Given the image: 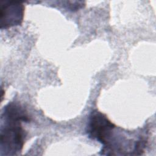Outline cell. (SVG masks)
<instances>
[{
	"label": "cell",
	"instance_id": "obj_1",
	"mask_svg": "<svg viewBox=\"0 0 156 156\" xmlns=\"http://www.w3.org/2000/svg\"><path fill=\"white\" fill-rule=\"evenodd\" d=\"M1 129V155H13L20 152L23 147L26 132L21 121L4 119Z\"/></svg>",
	"mask_w": 156,
	"mask_h": 156
},
{
	"label": "cell",
	"instance_id": "obj_2",
	"mask_svg": "<svg viewBox=\"0 0 156 156\" xmlns=\"http://www.w3.org/2000/svg\"><path fill=\"white\" fill-rule=\"evenodd\" d=\"M116 126L105 115L98 110H93L89 116L87 132L88 136L101 143L104 146L108 145L115 136Z\"/></svg>",
	"mask_w": 156,
	"mask_h": 156
},
{
	"label": "cell",
	"instance_id": "obj_3",
	"mask_svg": "<svg viewBox=\"0 0 156 156\" xmlns=\"http://www.w3.org/2000/svg\"><path fill=\"white\" fill-rule=\"evenodd\" d=\"M24 6L21 2L2 1L0 10V27L7 29L21 25L23 21Z\"/></svg>",
	"mask_w": 156,
	"mask_h": 156
},
{
	"label": "cell",
	"instance_id": "obj_4",
	"mask_svg": "<svg viewBox=\"0 0 156 156\" xmlns=\"http://www.w3.org/2000/svg\"><path fill=\"white\" fill-rule=\"evenodd\" d=\"M2 118L21 122H29L30 119L26 110L15 102L9 103L4 108Z\"/></svg>",
	"mask_w": 156,
	"mask_h": 156
}]
</instances>
